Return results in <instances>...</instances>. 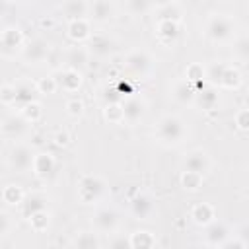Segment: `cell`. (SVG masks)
Masks as SVG:
<instances>
[{
    "instance_id": "1",
    "label": "cell",
    "mask_w": 249,
    "mask_h": 249,
    "mask_svg": "<svg viewBox=\"0 0 249 249\" xmlns=\"http://www.w3.org/2000/svg\"><path fill=\"white\" fill-rule=\"evenodd\" d=\"M189 138V124L175 113L161 115L154 126V140L163 148H177Z\"/></svg>"
},
{
    "instance_id": "2",
    "label": "cell",
    "mask_w": 249,
    "mask_h": 249,
    "mask_svg": "<svg viewBox=\"0 0 249 249\" xmlns=\"http://www.w3.org/2000/svg\"><path fill=\"white\" fill-rule=\"evenodd\" d=\"M202 33L206 41L214 45H228V43H233L237 37V21L231 14L212 12L204 19Z\"/></svg>"
},
{
    "instance_id": "3",
    "label": "cell",
    "mask_w": 249,
    "mask_h": 249,
    "mask_svg": "<svg viewBox=\"0 0 249 249\" xmlns=\"http://www.w3.org/2000/svg\"><path fill=\"white\" fill-rule=\"evenodd\" d=\"M206 82L222 89H235L241 86V74L235 66L226 62H210L204 66Z\"/></svg>"
},
{
    "instance_id": "4",
    "label": "cell",
    "mask_w": 249,
    "mask_h": 249,
    "mask_svg": "<svg viewBox=\"0 0 249 249\" xmlns=\"http://www.w3.org/2000/svg\"><path fill=\"white\" fill-rule=\"evenodd\" d=\"M33 160H35V152L29 144L25 142H14L10 146V150L6 152V165L10 171L14 173H27L33 167Z\"/></svg>"
},
{
    "instance_id": "5",
    "label": "cell",
    "mask_w": 249,
    "mask_h": 249,
    "mask_svg": "<svg viewBox=\"0 0 249 249\" xmlns=\"http://www.w3.org/2000/svg\"><path fill=\"white\" fill-rule=\"evenodd\" d=\"M25 43H27L25 35L18 25H6L0 33V56L6 60H14L16 56H21Z\"/></svg>"
},
{
    "instance_id": "6",
    "label": "cell",
    "mask_w": 249,
    "mask_h": 249,
    "mask_svg": "<svg viewBox=\"0 0 249 249\" xmlns=\"http://www.w3.org/2000/svg\"><path fill=\"white\" fill-rule=\"evenodd\" d=\"M124 66H126V70L136 80H144V78H148L154 72L156 60H154V56L148 51H144V49H132L124 56Z\"/></svg>"
},
{
    "instance_id": "7",
    "label": "cell",
    "mask_w": 249,
    "mask_h": 249,
    "mask_svg": "<svg viewBox=\"0 0 249 249\" xmlns=\"http://www.w3.org/2000/svg\"><path fill=\"white\" fill-rule=\"evenodd\" d=\"M31 121L25 119V115L21 111H14V113H6L2 117V136L6 140H14V142H19L23 138L29 136L31 132Z\"/></svg>"
},
{
    "instance_id": "8",
    "label": "cell",
    "mask_w": 249,
    "mask_h": 249,
    "mask_svg": "<svg viewBox=\"0 0 249 249\" xmlns=\"http://www.w3.org/2000/svg\"><path fill=\"white\" fill-rule=\"evenodd\" d=\"M107 191V181L101 175H84L78 183V198L82 204L97 202Z\"/></svg>"
},
{
    "instance_id": "9",
    "label": "cell",
    "mask_w": 249,
    "mask_h": 249,
    "mask_svg": "<svg viewBox=\"0 0 249 249\" xmlns=\"http://www.w3.org/2000/svg\"><path fill=\"white\" fill-rule=\"evenodd\" d=\"M51 56V47L45 39L41 37H35L31 41L25 43L23 51H21V62L27 64V66H41L43 62H47Z\"/></svg>"
},
{
    "instance_id": "10",
    "label": "cell",
    "mask_w": 249,
    "mask_h": 249,
    "mask_svg": "<svg viewBox=\"0 0 249 249\" xmlns=\"http://www.w3.org/2000/svg\"><path fill=\"white\" fill-rule=\"evenodd\" d=\"M91 226L95 231L99 233H105V235H115L119 231V226H121V220H119V214L109 208V206H103V208H97L91 216Z\"/></svg>"
},
{
    "instance_id": "11",
    "label": "cell",
    "mask_w": 249,
    "mask_h": 249,
    "mask_svg": "<svg viewBox=\"0 0 249 249\" xmlns=\"http://www.w3.org/2000/svg\"><path fill=\"white\" fill-rule=\"evenodd\" d=\"M181 167L187 169V171H195V173H200V175H206L210 169H212V158L206 150L202 148H193L189 150L183 160H181Z\"/></svg>"
},
{
    "instance_id": "12",
    "label": "cell",
    "mask_w": 249,
    "mask_h": 249,
    "mask_svg": "<svg viewBox=\"0 0 249 249\" xmlns=\"http://www.w3.org/2000/svg\"><path fill=\"white\" fill-rule=\"evenodd\" d=\"M123 111H124V123L126 124H136L140 123L146 113H148V103L142 95H136V93H128L123 101Z\"/></svg>"
},
{
    "instance_id": "13",
    "label": "cell",
    "mask_w": 249,
    "mask_h": 249,
    "mask_svg": "<svg viewBox=\"0 0 249 249\" xmlns=\"http://www.w3.org/2000/svg\"><path fill=\"white\" fill-rule=\"evenodd\" d=\"M196 91H198V88L193 82H189L187 78H177L169 88L171 99L179 105H195Z\"/></svg>"
},
{
    "instance_id": "14",
    "label": "cell",
    "mask_w": 249,
    "mask_h": 249,
    "mask_svg": "<svg viewBox=\"0 0 249 249\" xmlns=\"http://www.w3.org/2000/svg\"><path fill=\"white\" fill-rule=\"evenodd\" d=\"M117 16V6L113 0H89V19L91 23L105 25Z\"/></svg>"
},
{
    "instance_id": "15",
    "label": "cell",
    "mask_w": 249,
    "mask_h": 249,
    "mask_svg": "<svg viewBox=\"0 0 249 249\" xmlns=\"http://www.w3.org/2000/svg\"><path fill=\"white\" fill-rule=\"evenodd\" d=\"M56 80H58V86L62 91H68V93H74L82 88L84 84V76H82V70L74 68V66H60L58 68V74H56Z\"/></svg>"
},
{
    "instance_id": "16",
    "label": "cell",
    "mask_w": 249,
    "mask_h": 249,
    "mask_svg": "<svg viewBox=\"0 0 249 249\" xmlns=\"http://www.w3.org/2000/svg\"><path fill=\"white\" fill-rule=\"evenodd\" d=\"M60 14L66 21L89 18V0H64L60 6Z\"/></svg>"
},
{
    "instance_id": "17",
    "label": "cell",
    "mask_w": 249,
    "mask_h": 249,
    "mask_svg": "<svg viewBox=\"0 0 249 249\" xmlns=\"http://www.w3.org/2000/svg\"><path fill=\"white\" fill-rule=\"evenodd\" d=\"M88 49H89V53H91L93 56H97V58H109V56L115 53L117 45H115V41H113L109 35L99 33V35H91Z\"/></svg>"
},
{
    "instance_id": "18",
    "label": "cell",
    "mask_w": 249,
    "mask_h": 249,
    "mask_svg": "<svg viewBox=\"0 0 249 249\" xmlns=\"http://www.w3.org/2000/svg\"><path fill=\"white\" fill-rule=\"evenodd\" d=\"M56 169V160L51 152H37L35 154V160H33V175H37L39 179H47L54 173Z\"/></svg>"
},
{
    "instance_id": "19",
    "label": "cell",
    "mask_w": 249,
    "mask_h": 249,
    "mask_svg": "<svg viewBox=\"0 0 249 249\" xmlns=\"http://www.w3.org/2000/svg\"><path fill=\"white\" fill-rule=\"evenodd\" d=\"M16 86V93H18V105L23 107L31 101H37V95H39V88H37V82L29 80V78H19L14 82Z\"/></svg>"
},
{
    "instance_id": "20",
    "label": "cell",
    "mask_w": 249,
    "mask_h": 249,
    "mask_svg": "<svg viewBox=\"0 0 249 249\" xmlns=\"http://www.w3.org/2000/svg\"><path fill=\"white\" fill-rule=\"evenodd\" d=\"M154 210H156L154 198L146 193H140L130 200V212L136 220H148L154 214Z\"/></svg>"
},
{
    "instance_id": "21",
    "label": "cell",
    "mask_w": 249,
    "mask_h": 249,
    "mask_svg": "<svg viewBox=\"0 0 249 249\" xmlns=\"http://www.w3.org/2000/svg\"><path fill=\"white\" fill-rule=\"evenodd\" d=\"M66 33L74 43H84L91 39V19L84 18V19H74L68 21L66 25Z\"/></svg>"
},
{
    "instance_id": "22",
    "label": "cell",
    "mask_w": 249,
    "mask_h": 249,
    "mask_svg": "<svg viewBox=\"0 0 249 249\" xmlns=\"http://www.w3.org/2000/svg\"><path fill=\"white\" fill-rule=\"evenodd\" d=\"M191 220L196 224V226H202L206 228L208 224H212L216 220V208L210 204V202H196L191 206V212H189Z\"/></svg>"
},
{
    "instance_id": "23",
    "label": "cell",
    "mask_w": 249,
    "mask_h": 249,
    "mask_svg": "<svg viewBox=\"0 0 249 249\" xmlns=\"http://www.w3.org/2000/svg\"><path fill=\"white\" fill-rule=\"evenodd\" d=\"M228 235H230L228 226L222 224V222H218V220H214L212 224H208V226L204 228V243L210 245V247H220L222 241H224Z\"/></svg>"
},
{
    "instance_id": "24",
    "label": "cell",
    "mask_w": 249,
    "mask_h": 249,
    "mask_svg": "<svg viewBox=\"0 0 249 249\" xmlns=\"http://www.w3.org/2000/svg\"><path fill=\"white\" fill-rule=\"evenodd\" d=\"M218 103H220V91H218L216 86L210 84L208 88H202V89L196 91V99H195L196 107H200L204 111H212V109L218 107Z\"/></svg>"
},
{
    "instance_id": "25",
    "label": "cell",
    "mask_w": 249,
    "mask_h": 249,
    "mask_svg": "<svg viewBox=\"0 0 249 249\" xmlns=\"http://www.w3.org/2000/svg\"><path fill=\"white\" fill-rule=\"evenodd\" d=\"M156 37L163 45H171L179 37V21H169V19H158L156 23Z\"/></svg>"
},
{
    "instance_id": "26",
    "label": "cell",
    "mask_w": 249,
    "mask_h": 249,
    "mask_svg": "<svg viewBox=\"0 0 249 249\" xmlns=\"http://www.w3.org/2000/svg\"><path fill=\"white\" fill-rule=\"evenodd\" d=\"M99 235L101 233L95 230H82V231H76V235L72 237L70 243L78 249H97V247H101Z\"/></svg>"
},
{
    "instance_id": "27",
    "label": "cell",
    "mask_w": 249,
    "mask_h": 249,
    "mask_svg": "<svg viewBox=\"0 0 249 249\" xmlns=\"http://www.w3.org/2000/svg\"><path fill=\"white\" fill-rule=\"evenodd\" d=\"M89 56H91V53H89L88 47L76 45V47H72V49L68 51V54H66V66H74V68H78V70H84V68L88 66V62H89Z\"/></svg>"
},
{
    "instance_id": "28",
    "label": "cell",
    "mask_w": 249,
    "mask_h": 249,
    "mask_svg": "<svg viewBox=\"0 0 249 249\" xmlns=\"http://www.w3.org/2000/svg\"><path fill=\"white\" fill-rule=\"evenodd\" d=\"M21 214H23V218H31L35 212H39V210H45L47 208V198L43 196V195H39V193H33V195H25V198H23V202H21Z\"/></svg>"
},
{
    "instance_id": "29",
    "label": "cell",
    "mask_w": 249,
    "mask_h": 249,
    "mask_svg": "<svg viewBox=\"0 0 249 249\" xmlns=\"http://www.w3.org/2000/svg\"><path fill=\"white\" fill-rule=\"evenodd\" d=\"M128 243L132 249H148V247H156L158 239L152 231L148 230H134L130 235H128Z\"/></svg>"
},
{
    "instance_id": "30",
    "label": "cell",
    "mask_w": 249,
    "mask_h": 249,
    "mask_svg": "<svg viewBox=\"0 0 249 249\" xmlns=\"http://www.w3.org/2000/svg\"><path fill=\"white\" fill-rule=\"evenodd\" d=\"M23 198H25V191L19 185H16V183H8L2 189V200L8 206H21Z\"/></svg>"
},
{
    "instance_id": "31",
    "label": "cell",
    "mask_w": 249,
    "mask_h": 249,
    "mask_svg": "<svg viewBox=\"0 0 249 249\" xmlns=\"http://www.w3.org/2000/svg\"><path fill=\"white\" fill-rule=\"evenodd\" d=\"M179 183H181V187H183L185 191L196 193V191H200V187H202V183H204V175L183 169V171H181V177H179Z\"/></svg>"
},
{
    "instance_id": "32",
    "label": "cell",
    "mask_w": 249,
    "mask_h": 249,
    "mask_svg": "<svg viewBox=\"0 0 249 249\" xmlns=\"http://www.w3.org/2000/svg\"><path fill=\"white\" fill-rule=\"evenodd\" d=\"M103 117L107 123L111 124H121L124 123V111H123V103L121 101H109L103 109Z\"/></svg>"
},
{
    "instance_id": "33",
    "label": "cell",
    "mask_w": 249,
    "mask_h": 249,
    "mask_svg": "<svg viewBox=\"0 0 249 249\" xmlns=\"http://www.w3.org/2000/svg\"><path fill=\"white\" fill-rule=\"evenodd\" d=\"M231 49L239 62H249V35H237L231 43Z\"/></svg>"
},
{
    "instance_id": "34",
    "label": "cell",
    "mask_w": 249,
    "mask_h": 249,
    "mask_svg": "<svg viewBox=\"0 0 249 249\" xmlns=\"http://www.w3.org/2000/svg\"><path fill=\"white\" fill-rule=\"evenodd\" d=\"M27 222H29V226H31L33 231H45L49 228V224H51V212L47 208L45 210H39L31 218H27Z\"/></svg>"
},
{
    "instance_id": "35",
    "label": "cell",
    "mask_w": 249,
    "mask_h": 249,
    "mask_svg": "<svg viewBox=\"0 0 249 249\" xmlns=\"http://www.w3.org/2000/svg\"><path fill=\"white\" fill-rule=\"evenodd\" d=\"M185 78H187L189 82H193V84L200 89V84L206 80V76H204V66L198 64V62H191V64L185 68Z\"/></svg>"
},
{
    "instance_id": "36",
    "label": "cell",
    "mask_w": 249,
    "mask_h": 249,
    "mask_svg": "<svg viewBox=\"0 0 249 249\" xmlns=\"http://www.w3.org/2000/svg\"><path fill=\"white\" fill-rule=\"evenodd\" d=\"M37 88H39V93H41V95H53V93H56V91L60 89L58 80H56V76H53V74H49V76H45V78H39V80H37Z\"/></svg>"
},
{
    "instance_id": "37",
    "label": "cell",
    "mask_w": 249,
    "mask_h": 249,
    "mask_svg": "<svg viewBox=\"0 0 249 249\" xmlns=\"http://www.w3.org/2000/svg\"><path fill=\"white\" fill-rule=\"evenodd\" d=\"M0 101L4 107H16L18 105V93H16V86L14 84H2L0 88Z\"/></svg>"
},
{
    "instance_id": "38",
    "label": "cell",
    "mask_w": 249,
    "mask_h": 249,
    "mask_svg": "<svg viewBox=\"0 0 249 249\" xmlns=\"http://www.w3.org/2000/svg\"><path fill=\"white\" fill-rule=\"evenodd\" d=\"M19 111L25 115V119L27 121H31L33 124L35 123H39L41 121V117H43V107H41V103L39 101H31V103H27V105H23V107H19Z\"/></svg>"
},
{
    "instance_id": "39",
    "label": "cell",
    "mask_w": 249,
    "mask_h": 249,
    "mask_svg": "<svg viewBox=\"0 0 249 249\" xmlns=\"http://www.w3.org/2000/svg\"><path fill=\"white\" fill-rule=\"evenodd\" d=\"M158 19L181 21V19H183V12H181V8L173 2V4H169V6H165V8H160V10H158Z\"/></svg>"
},
{
    "instance_id": "40",
    "label": "cell",
    "mask_w": 249,
    "mask_h": 249,
    "mask_svg": "<svg viewBox=\"0 0 249 249\" xmlns=\"http://www.w3.org/2000/svg\"><path fill=\"white\" fill-rule=\"evenodd\" d=\"M64 109H66V115H68V117H72V119H80V117L84 115L86 105H84L82 99L72 97V99H68V101L64 103Z\"/></svg>"
},
{
    "instance_id": "41",
    "label": "cell",
    "mask_w": 249,
    "mask_h": 249,
    "mask_svg": "<svg viewBox=\"0 0 249 249\" xmlns=\"http://www.w3.org/2000/svg\"><path fill=\"white\" fill-rule=\"evenodd\" d=\"M126 8L132 16H142L152 8V4L150 0H126Z\"/></svg>"
},
{
    "instance_id": "42",
    "label": "cell",
    "mask_w": 249,
    "mask_h": 249,
    "mask_svg": "<svg viewBox=\"0 0 249 249\" xmlns=\"http://www.w3.org/2000/svg\"><path fill=\"white\" fill-rule=\"evenodd\" d=\"M12 230H16V224L12 222V216L6 210H2L0 212V237L6 239L12 233Z\"/></svg>"
},
{
    "instance_id": "43",
    "label": "cell",
    "mask_w": 249,
    "mask_h": 249,
    "mask_svg": "<svg viewBox=\"0 0 249 249\" xmlns=\"http://www.w3.org/2000/svg\"><path fill=\"white\" fill-rule=\"evenodd\" d=\"M233 123L239 130H249V109L243 107L233 115Z\"/></svg>"
},
{
    "instance_id": "44",
    "label": "cell",
    "mask_w": 249,
    "mask_h": 249,
    "mask_svg": "<svg viewBox=\"0 0 249 249\" xmlns=\"http://www.w3.org/2000/svg\"><path fill=\"white\" fill-rule=\"evenodd\" d=\"M237 235H239V237L245 241V245L249 247V222H247V224H243V226L237 230Z\"/></svg>"
},
{
    "instance_id": "45",
    "label": "cell",
    "mask_w": 249,
    "mask_h": 249,
    "mask_svg": "<svg viewBox=\"0 0 249 249\" xmlns=\"http://www.w3.org/2000/svg\"><path fill=\"white\" fill-rule=\"evenodd\" d=\"M54 142H56L58 146H66V144H68V134H66L64 130H58V132L54 134Z\"/></svg>"
},
{
    "instance_id": "46",
    "label": "cell",
    "mask_w": 249,
    "mask_h": 249,
    "mask_svg": "<svg viewBox=\"0 0 249 249\" xmlns=\"http://www.w3.org/2000/svg\"><path fill=\"white\" fill-rule=\"evenodd\" d=\"M173 2H175V0H150L152 8H156V10H160V8H165V6L173 4Z\"/></svg>"
},
{
    "instance_id": "47",
    "label": "cell",
    "mask_w": 249,
    "mask_h": 249,
    "mask_svg": "<svg viewBox=\"0 0 249 249\" xmlns=\"http://www.w3.org/2000/svg\"><path fill=\"white\" fill-rule=\"evenodd\" d=\"M109 245H111V247H124V245H128V247H130V243H128V239H124V237H119V239H113V241H109Z\"/></svg>"
}]
</instances>
